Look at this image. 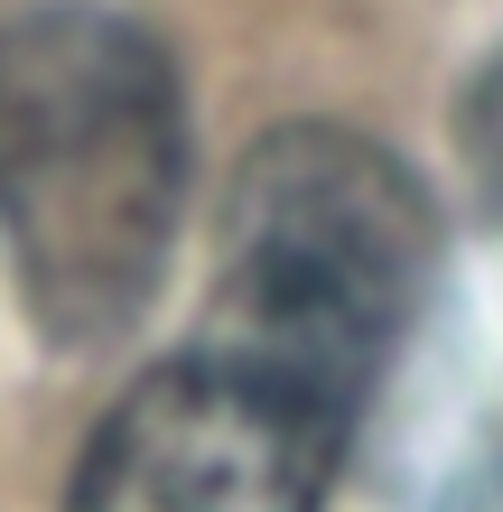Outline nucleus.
<instances>
[{"label":"nucleus","mask_w":503,"mask_h":512,"mask_svg":"<svg viewBox=\"0 0 503 512\" xmlns=\"http://www.w3.org/2000/svg\"><path fill=\"white\" fill-rule=\"evenodd\" d=\"M448 512H503V457H494V466H476V475H457Z\"/></svg>","instance_id":"20e7f679"},{"label":"nucleus","mask_w":503,"mask_h":512,"mask_svg":"<svg viewBox=\"0 0 503 512\" xmlns=\"http://www.w3.org/2000/svg\"><path fill=\"white\" fill-rule=\"evenodd\" d=\"M187 215V94L122 10L56 0L0 28V252L47 345L131 336Z\"/></svg>","instance_id":"f257e3e1"},{"label":"nucleus","mask_w":503,"mask_h":512,"mask_svg":"<svg viewBox=\"0 0 503 512\" xmlns=\"http://www.w3.org/2000/svg\"><path fill=\"white\" fill-rule=\"evenodd\" d=\"M438 215L429 187L382 140L336 122H289L243 149L215 215V289L196 336L364 410L429 308Z\"/></svg>","instance_id":"f03ea898"},{"label":"nucleus","mask_w":503,"mask_h":512,"mask_svg":"<svg viewBox=\"0 0 503 512\" xmlns=\"http://www.w3.org/2000/svg\"><path fill=\"white\" fill-rule=\"evenodd\" d=\"M354 419L336 391L187 336L84 438L66 512H327Z\"/></svg>","instance_id":"7ed1b4c3"}]
</instances>
